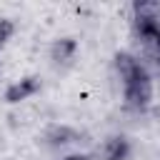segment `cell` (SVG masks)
I'll list each match as a JSON object with an SVG mask.
<instances>
[{
  "label": "cell",
  "mask_w": 160,
  "mask_h": 160,
  "mask_svg": "<svg viewBox=\"0 0 160 160\" xmlns=\"http://www.w3.org/2000/svg\"><path fill=\"white\" fill-rule=\"evenodd\" d=\"M115 70H118V75L122 80L128 105L132 110H142L152 98V82H150L148 70L128 52H118L115 55Z\"/></svg>",
  "instance_id": "6da1fadb"
},
{
  "label": "cell",
  "mask_w": 160,
  "mask_h": 160,
  "mask_svg": "<svg viewBox=\"0 0 160 160\" xmlns=\"http://www.w3.org/2000/svg\"><path fill=\"white\" fill-rule=\"evenodd\" d=\"M100 160H125L130 155V142L122 138V135H115V138H108L100 150H98Z\"/></svg>",
  "instance_id": "7a4b0ae2"
},
{
  "label": "cell",
  "mask_w": 160,
  "mask_h": 160,
  "mask_svg": "<svg viewBox=\"0 0 160 160\" xmlns=\"http://www.w3.org/2000/svg\"><path fill=\"white\" fill-rule=\"evenodd\" d=\"M38 90H40V80L38 78H22V80L12 82L5 90V100L8 102H20V100H28L30 95H35Z\"/></svg>",
  "instance_id": "3957f363"
},
{
  "label": "cell",
  "mask_w": 160,
  "mask_h": 160,
  "mask_svg": "<svg viewBox=\"0 0 160 160\" xmlns=\"http://www.w3.org/2000/svg\"><path fill=\"white\" fill-rule=\"evenodd\" d=\"M45 140H48L50 148H65V145H70V142L78 140V132H75L72 128H68V125H52V128L48 130Z\"/></svg>",
  "instance_id": "277c9868"
},
{
  "label": "cell",
  "mask_w": 160,
  "mask_h": 160,
  "mask_svg": "<svg viewBox=\"0 0 160 160\" xmlns=\"http://www.w3.org/2000/svg\"><path fill=\"white\" fill-rule=\"evenodd\" d=\"M75 50H78L75 40H72V38H62V40H58V42L52 45V50H50V58H52V62H58V65H65V62H70V60H72Z\"/></svg>",
  "instance_id": "5b68a950"
},
{
  "label": "cell",
  "mask_w": 160,
  "mask_h": 160,
  "mask_svg": "<svg viewBox=\"0 0 160 160\" xmlns=\"http://www.w3.org/2000/svg\"><path fill=\"white\" fill-rule=\"evenodd\" d=\"M12 30H15V25H12V20H0V48L8 42V38L12 35Z\"/></svg>",
  "instance_id": "8992f818"
},
{
  "label": "cell",
  "mask_w": 160,
  "mask_h": 160,
  "mask_svg": "<svg viewBox=\"0 0 160 160\" xmlns=\"http://www.w3.org/2000/svg\"><path fill=\"white\" fill-rule=\"evenodd\" d=\"M62 160H88V155H68V158H62Z\"/></svg>",
  "instance_id": "52a82bcc"
}]
</instances>
